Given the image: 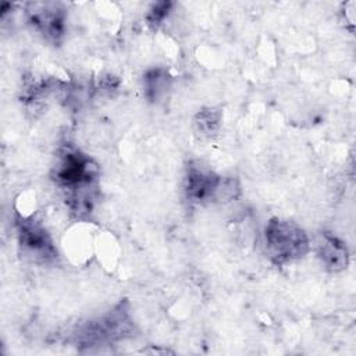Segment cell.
Wrapping results in <instances>:
<instances>
[{
    "label": "cell",
    "mask_w": 356,
    "mask_h": 356,
    "mask_svg": "<svg viewBox=\"0 0 356 356\" xmlns=\"http://www.w3.org/2000/svg\"><path fill=\"white\" fill-rule=\"evenodd\" d=\"M264 248L274 263L284 264L303 257L309 252L310 241L296 222L273 218L264 229Z\"/></svg>",
    "instance_id": "cell-2"
},
{
    "label": "cell",
    "mask_w": 356,
    "mask_h": 356,
    "mask_svg": "<svg viewBox=\"0 0 356 356\" xmlns=\"http://www.w3.org/2000/svg\"><path fill=\"white\" fill-rule=\"evenodd\" d=\"M170 81L171 78L168 72L163 68L147 71L143 78V88H145L146 96L153 102L159 100L170 89Z\"/></svg>",
    "instance_id": "cell-8"
},
{
    "label": "cell",
    "mask_w": 356,
    "mask_h": 356,
    "mask_svg": "<svg viewBox=\"0 0 356 356\" xmlns=\"http://www.w3.org/2000/svg\"><path fill=\"white\" fill-rule=\"evenodd\" d=\"M171 7H172V4H171L170 1H163V3L154 4L153 8H152V10L149 11V14H147V22H149L152 26L157 28V26L165 19V17L168 15Z\"/></svg>",
    "instance_id": "cell-10"
},
{
    "label": "cell",
    "mask_w": 356,
    "mask_h": 356,
    "mask_svg": "<svg viewBox=\"0 0 356 356\" xmlns=\"http://www.w3.org/2000/svg\"><path fill=\"white\" fill-rule=\"evenodd\" d=\"M134 330L128 312L122 305L104 314L96 321H89L76 334V341L83 346L104 345L117 339H124Z\"/></svg>",
    "instance_id": "cell-4"
},
{
    "label": "cell",
    "mask_w": 356,
    "mask_h": 356,
    "mask_svg": "<svg viewBox=\"0 0 356 356\" xmlns=\"http://www.w3.org/2000/svg\"><path fill=\"white\" fill-rule=\"evenodd\" d=\"M186 196L193 203L234 200L241 189L236 179L220 177L199 164H191L185 177Z\"/></svg>",
    "instance_id": "cell-3"
},
{
    "label": "cell",
    "mask_w": 356,
    "mask_h": 356,
    "mask_svg": "<svg viewBox=\"0 0 356 356\" xmlns=\"http://www.w3.org/2000/svg\"><path fill=\"white\" fill-rule=\"evenodd\" d=\"M221 121V113L216 108H204L197 113L195 124L197 129L204 135H211L217 131Z\"/></svg>",
    "instance_id": "cell-9"
},
{
    "label": "cell",
    "mask_w": 356,
    "mask_h": 356,
    "mask_svg": "<svg viewBox=\"0 0 356 356\" xmlns=\"http://www.w3.org/2000/svg\"><path fill=\"white\" fill-rule=\"evenodd\" d=\"M53 179L64 192L74 216L82 218L92 211L99 179V167L93 159L72 146L61 147L53 165Z\"/></svg>",
    "instance_id": "cell-1"
},
{
    "label": "cell",
    "mask_w": 356,
    "mask_h": 356,
    "mask_svg": "<svg viewBox=\"0 0 356 356\" xmlns=\"http://www.w3.org/2000/svg\"><path fill=\"white\" fill-rule=\"evenodd\" d=\"M18 241L25 256L35 263H47L57 254L46 228L32 217L17 218Z\"/></svg>",
    "instance_id": "cell-5"
},
{
    "label": "cell",
    "mask_w": 356,
    "mask_h": 356,
    "mask_svg": "<svg viewBox=\"0 0 356 356\" xmlns=\"http://www.w3.org/2000/svg\"><path fill=\"white\" fill-rule=\"evenodd\" d=\"M317 254L323 263V266L332 271L338 273L348 267L349 263V252L343 241L338 236L321 232L317 239Z\"/></svg>",
    "instance_id": "cell-7"
},
{
    "label": "cell",
    "mask_w": 356,
    "mask_h": 356,
    "mask_svg": "<svg viewBox=\"0 0 356 356\" xmlns=\"http://www.w3.org/2000/svg\"><path fill=\"white\" fill-rule=\"evenodd\" d=\"M29 22L49 40H58L65 31V13L56 3H31L26 10Z\"/></svg>",
    "instance_id": "cell-6"
}]
</instances>
